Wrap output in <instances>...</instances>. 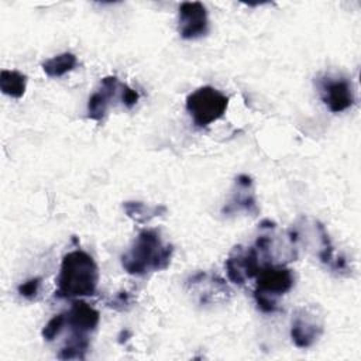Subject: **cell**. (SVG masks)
Segmentation results:
<instances>
[{
	"instance_id": "obj_1",
	"label": "cell",
	"mask_w": 361,
	"mask_h": 361,
	"mask_svg": "<svg viewBox=\"0 0 361 361\" xmlns=\"http://www.w3.org/2000/svg\"><path fill=\"white\" fill-rule=\"evenodd\" d=\"M173 255V245L165 244L157 230H142L127 252L121 255L124 271L134 276L166 269Z\"/></svg>"
},
{
	"instance_id": "obj_2",
	"label": "cell",
	"mask_w": 361,
	"mask_h": 361,
	"mask_svg": "<svg viewBox=\"0 0 361 361\" xmlns=\"http://www.w3.org/2000/svg\"><path fill=\"white\" fill-rule=\"evenodd\" d=\"M99 283V268L86 251L75 250L63 255L56 279L55 296L73 299L94 295Z\"/></svg>"
},
{
	"instance_id": "obj_3",
	"label": "cell",
	"mask_w": 361,
	"mask_h": 361,
	"mask_svg": "<svg viewBox=\"0 0 361 361\" xmlns=\"http://www.w3.org/2000/svg\"><path fill=\"white\" fill-rule=\"evenodd\" d=\"M255 278L254 299L258 309L264 313L278 312V298L293 288L295 276L292 269L278 264H265Z\"/></svg>"
},
{
	"instance_id": "obj_4",
	"label": "cell",
	"mask_w": 361,
	"mask_h": 361,
	"mask_svg": "<svg viewBox=\"0 0 361 361\" xmlns=\"http://www.w3.org/2000/svg\"><path fill=\"white\" fill-rule=\"evenodd\" d=\"M228 107V96L213 86H200L186 97V110L199 128L221 118Z\"/></svg>"
},
{
	"instance_id": "obj_5",
	"label": "cell",
	"mask_w": 361,
	"mask_h": 361,
	"mask_svg": "<svg viewBox=\"0 0 361 361\" xmlns=\"http://www.w3.org/2000/svg\"><path fill=\"white\" fill-rule=\"evenodd\" d=\"M264 265L255 247L235 245L226 259V272L233 283L244 285L255 278Z\"/></svg>"
},
{
	"instance_id": "obj_6",
	"label": "cell",
	"mask_w": 361,
	"mask_h": 361,
	"mask_svg": "<svg viewBox=\"0 0 361 361\" xmlns=\"http://www.w3.org/2000/svg\"><path fill=\"white\" fill-rule=\"evenodd\" d=\"M323 330V316L316 312V307L303 306L296 309L290 324V338L296 347L309 348L319 340Z\"/></svg>"
},
{
	"instance_id": "obj_7",
	"label": "cell",
	"mask_w": 361,
	"mask_h": 361,
	"mask_svg": "<svg viewBox=\"0 0 361 361\" xmlns=\"http://www.w3.org/2000/svg\"><path fill=\"white\" fill-rule=\"evenodd\" d=\"M317 85L320 97L331 113H341L354 104L353 85L347 78L323 76Z\"/></svg>"
},
{
	"instance_id": "obj_8",
	"label": "cell",
	"mask_w": 361,
	"mask_h": 361,
	"mask_svg": "<svg viewBox=\"0 0 361 361\" xmlns=\"http://www.w3.org/2000/svg\"><path fill=\"white\" fill-rule=\"evenodd\" d=\"M178 31L183 39H196L207 34L209 17L200 1H183L179 6Z\"/></svg>"
},
{
	"instance_id": "obj_9",
	"label": "cell",
	"mask_w": 361,
	"mask_h": 361,
	"mask_svg": "<svg viewBox=\"0 0 361 361\" xmlns=\"http://www.w3.org/2000/svg\"><path fill=\"white\" fill-rule=\"evenodd\" d=\"M238 212H245L252 216L258 213L252 178L245 173H241L235 178L231 195L224 207L221 209V214L224 216H231Z\"/></svg>"
},
{
	"instance_id": "obj_10",
	"label": "cell",
	"mask_w": 361,
	"mask_h": 361,
	"mask_svg": "<svg viewBox=\"0 0 361 361\" xmlns=\"http://www.w3.org/2000/svg\"><path fill=\"white\" fill-rule=\"evenodd\" d=\"M65 314L71 336H87L96 330L100 322V313L83 300H75Z\"/></svg>"
},
{
	"instance_id": "obj_11",
	"label": "cell",
	"mask_w": 361,
	"mask_h": 361,
	"mask_svg": "<svg viewBox=\"0 0 361 361\" xmlns=\"http://www.w3.org/2000/svg\"><path fill=\"white\" fill-rule=\"evenodd\" d=\"M121 89V83L116 76H104L99 89L87 100V117L94 121H102L109 110L111 100Z\"/></svg>"
},
{
	"instance_id": "obj_12",
	"label": "cell",
	"mask_w": 361,
	"mask_h": 361,
	"mask_svg": "<svg viewBox=\"0 0 361 361\" xmlns=\"http://www.w3.org/2000/svg\"><path fill=\"white\" fill-rule=\"evenodd\" d=\"M123 209H124V213L127 214V217H130L131 220H134L135 223H140V224H144V223L149 221L151 219L166 213V207L162 204L149 206V204H147L144 202H138V200L124 202Z\"/></svg>"
},
{
	"instance_id": "obj_13",
	"label": "cell",
	"mask_w": 361,
	"mask_h": 361,
	"mask_svg": "<svg viewBox=\"0 0 361 361\" xmlns=\"http://www.w3.org/2000/svg\"><path fill=\"white\" fill-rule=\"evenodd\" d=\"M0 89L6 96L13 99L23 97L27 89V75L18 71L3 69L0 72Z\"/></svg>"
},
{
	"instance_id": "obj_14",
	"label": "cell",
	"mask_w": 361,
	"mask_h": 361,
	"mask_svg": "<svg viewBox=\"0 0 361 361\" xmlns=\"http://www.w3.org/2000/svg\"><path fill=\"white\" fill-rule=\"evenodd\" d=\"M78 65V58L72 52H63L59 55H55L47 61L42 62V71L49 76V78H61L65 73L71 72L75 69Z\"/></svg>"
},
{
	"instance_id": "obj_15",
	"label": "cell",
	"mask_w": 361,
	"mask_h": 361,
	"mask_svg": "<svg viewBox=\"0 0 361 361\" xmlns=\"http://www.w3.org/2000/svg\"><path fill=\"white\" fill-rule=\"evenodd\" d=\"M89 348L87 336H71L68 343L59 350L58 358L61 360H83Z\"/></svg>"
},
{
	"instance_id": "obj_16",
	"label": "cell",
	"mask_w": 361,
	"mask_h": 361,
	"mask_svg": "<svg viewBox=\"0 0 361 361\" xmlns=\"http://www.w3.org/2000/svg\"><path fill=\"white\" fill-rule=\"evenodd\" d=\"M66 326V314L65 313H59V314H55L52 319L48 320V323L44 326L41 334H42V338L45 341H52L55 340L61 331L63 330V327Z\"/></svg>"
},
{
	"instance_id": "obj_17",
	"label": "cell",
	"mask_w": 361,
	"mask_h": 361,
	"mask_svg": "<svg viewBox=\"0 0 361 361\" xmlns=\"http://www.w3.org/2000/svg\"><path fill=\"white\" fill-rule=\"evenodd\" d=\"M41 278L35 276L31 278L28 281H25L24 283H20L17 288V292L20 293V296L28 299V300H34L39 292V286H41Z\"/></svg>"
},
{
	"instance_id": "obj_18",
	"label": "cell",
	"mask_w": 361,
	"mask_h": 361,
	"mask_svg": "<svg viewBox=\"0 0 361 361\" xmlns=\"http://www.w3.org/2000/svg\"><path fill=\"white\" fill-rule=\"evenodd\" d=\"M138 99H140L138 92H135V90H134V89H131L130 86H127V85H123V83H121V89H120V100H121V103H123L127 109L134 107V106L137 104Z\"/></svg>"
},
{
	"instance_id": "obj_19",
	"label": "cell",
	"mask_w": 361,
	"mask_h": 361,
	"mask_svg": "<svg viewBox=\"0 0 361 361\" xmlns=\"http://www.w3.org/2000/svg\"><path fill=\"white\" fill-rule=\"evenodd\" d=\"M130 305V293L128 292H120L117 293L113 300L110 302V306L117 309V310H123L124 307H127Z\"/></svg>"
},
{
	"instance_id": "obj_20",
	"label": "cell",
	"mask_w": 361,
	"mask_h": 361,
	"mask_svg": "<svg viewBox=\"0 0 361 361\" xmlns=\"http://www.w3.org/2000/svg\"><path fill=\"white\" fill-rule=\"evenodd\" d=\"M128 337H131V333H130L128 330H121L117 338H118V343H120V344H124V343L128 340Z\"/></svg>"
}]
</instances>
